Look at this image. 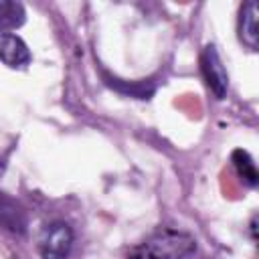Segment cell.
<instances>
[{
    "instance_id": "obj_7",
    "label": "cell",
    "mask_w": 259,
    "mask_h": 259,
    "mask_svg": "<svg viewBox=\"0 0 259 259\" xmlns=\"http://www.w3.org/2000/svg\"><path fill=\"white\" fill-rule=\"evenodd\" d=\"M24 6L20 2L12 0H0V36L10 34V30H16L24 22Z\"/></svg>"
},
{
    "instance_id": "obj_5",
    "label": "cell",
    "mask_w": 259,
    "mask_h": 259,
    "mask_svg": "<svg viewBox=\"0 0 259 259\" xmlns=\"http://www.w3.org/2000/svg\"><path fill=\"white\" fill-rule=\"evenodd\" d=\"M237 30H239L241 42L247 49L257 51V47H259V28H257V4L255 2L249 0V2H245L241 6Z\"/></svg>"
},
{
    "instance_id": "obj_1",
    "label": "cell",
    "mask_w": 259,
    "mask_h": 259,
    "mask_svg": "<svg viewBox=\"0 0 259 259\" xmlns=\"http://www.w3.org/2000/svg\"><path fill=\"white\" fill-rule=\"evenodd\" d=\"M196 253L192 235L176 229H158L130 249L127 259H188Z\"/></svg>"
},
{
    "instance_id": "obj_8",
    "label": "cell",
    "mask_w": 259,
    "mask_h": 259,
    "mask_svg": "<svg viewBox=\"0 0 259 259\" xmlns=\"http://www.w3.org/2000/svg\"><path fill=\"white\" fill-rule=\"evenodd\" d=\"M231 162H233V166H235L239 178H241L247 186H257L259 174H257L255 162H253V158L249 156V152H245V150H235L233 156H231Z\"/></svg>"
},
{
    "instance_id": "obj_6",
    "label": "cell",
    "mask_w": 259,
    "mask_h": 259,
    "mask_svg": "<svg viewBox=\"0 0 259 259\" xmlns=\"http://www.w3.org/2000/svg\"><path fill=\"white\" fill-rule=\"evenodd\" d=\"M0 227H4L10 233H16V235H22L26 231L24 208L2 190H0Z\"/></svg>"
},
{
    "instance_id": "obj_4",
    "label": "cell",
    "mask_w": 259,
    "mask_h": 259,
    "mask_svg": "<svg viewBox=\"0 0 259 259\" xmlns=\"http://www.w3.org/2000/svg\"><path fill=\"white\" fill-rule=\"evenodd\" d=\"M0 61L10 69H24L30 63V51L18 34L0 36Z\"/></svg>"
},
{
    "instance_id": "obj_2",
    "label": "cell",
    "mask_w": 259,
    "mask_h": 259,
    "mask_svg": "<svg viewBox=\"0 0 259 259\" xmlns=\"http://www.w3.org/2000/svg\"><path fill=\"white\" fill-rule=\"evenodd\" d=\"M73 249V231L67 223L57 221L42 229L38 239L40 259H69Z\"/></svg>"
},
{
    "instance_id": "obj_3",
    "label": "cell",
    "mask_w": 259,
    "mask_h": 259,
    "mask_svg": "<svg viewBox=\"0 0 259 259\" xmlns=\"http://www.w3.org/2000/svg\"><path fill=\"white\" fill-rule=\"evenodd\" d=\"M200 71L208 85V89L214 93L217 99H223L229 89V75L227 69L212 45H206L200 53Z\"/></svg>"
}]
</instances>
